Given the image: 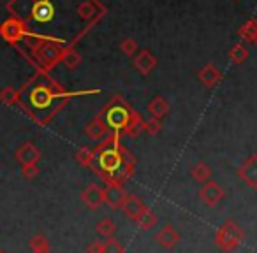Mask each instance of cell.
<instances>
[{
	"instance_id": "cb8c5ba5",
	"label": "cell",
	"mask_w": 257,
	"mask_h": 253,
	"mask_svg": "<svg viewBox=\"0 0 257 253\" xmlns=\"http://www.w3.org/2000/svg\"><path fill=\"white\" fill-rule=\"evenodd\" d=\"M102 251H104V242L97 241V239L86 246V253H102Z\"/></svg>"
},
{
	"instance_id": "d6986e66",
	"label": "cell",
	"mask_w": 257,
	"mask_h": 253,
	"mask_svg": "<svg viewBox=\"0 0 257 253\" xmlns=\"http://www.w3.org/2000/svg\"><path fill=\"white\" fill-rule=\"evenodd\" d=\"M102 253H125V248L120 241H116L114 237H111L104 242V251Z\"/></svg>"
},
{
	"instance_id": "2e32d148",
	"label": "cell",
	"mask_w": 257,
	"mask_h": 253,
	"mask_svg": "<svg viewBox=\"0 0 257 253\" xmlns=\"http://www.w3.org/2000/svg\"><path fill=\"white\" fill-rule=\"evenodd\" d=\"M201 81L206 86H213L215 83H218L220 81V72H218V69H215L213 65L204 67L203 72H201Z\"/></svg>"
},
{
	"instance_id": "3957f363",
	"label": "cell",
	"mask_w": 257,
	"mask_h": 253,
	"mask_svg": "<svg viewBox=\"0 0 257 253\" xmlns=\"http://www.w3.org/2000/svg\"><path fill=\"white\" fill-rule=\"evenodd\" d=\"M243 241H245V232H243V228L232 220L224 221V223L217 228V232H215V244L224 253L234 251Z\"/></svg>"
},
{
	"instance_id": "30bf717a",
	"label": "cell",
	"mask_w": 257,
	"mask_h": 253,
	"mask_svg": "<svg viewBox=\"0 0 257 253\" xmlns=\"http://www.w3.org/2000/svg\"><path fill=\"white\" fill-rule=\"evenodd\" d=\"M155 241L164 249H173L180 242V232L173 225H164L161 230L155 234Z\"/></svg>"
},
{
	"instance_id": "603a6c76",
	"label": "cell",
	"mask_w": 257,
	"mask_h": 253,
	"mask_svg": "<svg viewBox=\"0 0 257 253\" xmlns=\"http://www.w3.org/2000/svg\"><path fill=\"white\" fill-rule=\"evenodd\" d=\"M106 130H107V129H106V125H104L102 121H99V123H93L92 127H90V129H88V134H90L92 137H100L104 132H106Z\"/></svg>"
},
{
	"instance_id": "5bb4252c",
	"label": "cell",
	"mask_w": 257,
	"mask_h": 253,
	"mask_svg": "<svg viewBox=\"0 0 257 253\" xmlns=\"http://www.w3.org/2000/svg\"><path fill=\"white\" fill-rule=\"evenodd\" d=\"M95 230L100 237L111 239V237H114V234H116V223H114L111 218H102L100 221H97Z\"/></svg>"
},
{
	"instance_id": "7402d4cb",
	"label": "cell",
	"mask_w": 257,
	"mask_h": 253,
	"mask_svg": "<svg viewBox=\"0 0 257 253\" xmlns=\"http://www.w3.org/2000/svg\"><path fill=\"white\" fill-rule=\"evenodd\" d=\"M150 109L155 116H162V114H166V111H168V106H166L164 100H155V102L150 106Z\"/></svg>"
},
{
	"instance_id": "8992f818",
	"label": "cell",
	"mask_w": 257,
	"mask_h": 253,
	"mask_svg": "<svg viewBox=\"0 0 257 253\" xmlns=\"http://www.w3.org/2000/svg\"><path fill=\"white\" fill-rule=\"evenodd\" d=\"M125 197H127V192H125L123 185H120V183H106V186H104V202L111 209H120Z\"/></svg>"
},
{
	"instance_id": "e0dca14e",
	"label": "cell",
	"mask_w": 257,
	"mask_h": 253,
	"mask_svg": "<svg viewBox=\"0 0 257 253\" xmlns=\"http://www.w3.org/2000/svg\"><path fill=\"white\" fill-rule=\"evenodd\" d=\"M239 36H241V39H245L246 43H255L257 41V20H250L246 25H243L241 30H239Z\"/></svg>"
},
{
	"instance_id": "5b68a950",
	"label": "cell",
	"mask_w": 257,
	"mask_h": 253,
	"mask_svg": "<svg viewBox=\"0 0 257 253\" xmlns=\"http://www.w3.org/2000/svg\"><path fill=\"white\" fill-rule=\"evenodd\" d=\"M224 197H225L224 188H222L217 181H211V179L208 183H204V185L201 186V190H199L201 202H203L204 206H208V207H215L217 204H220Z\"/></svg>"
},
{
	"instance_id": "52a82bcc",
	"label": "cell",
	"mask_w": 257,
	"mask_h": 253,
	"mask_svg": "<svg viewBox=\"0 0 257 253\" xmlns=\"http://www.w3.org/2000/svg\"><path fill=\"white\" fill-rule=\"evenodd\" d=\"M238 178L245 183L246 186L257 190V155H250L243 165L238 169Z\"/></svg>"
},
{
	"instance_id": "ba28073f",
	"label": "cell",
	"mask_w": 257,
	"mask_h": 253,
	"mask_svg": "<svg viewBox=\"0 0 257 253\" xmlns=\"http://www.w3.org/2000/svg\"><path fill=\"white\" fill-rule=\"evenodd\" d=\"M81 202L90 209H99L102 204H106L104 202V188L97 185V183L88 185L81 192Z\"/></svg>"
},
{
	"instance_id": "ffe728a7",
	"label": "cell",
	"mask_w": 257,
	"mask_h": 253,
	"mask_svg": "<svg viewBox=\"0 0 257 253\" xmlns=\"http://www.w3.org/2000/svg\"><path fill=\"white\" fill-rule=\"evenodd\" d=\"M93 160H95V153H92V151L88 150H81L78 153V162L81 165H86V167H92L93 165Z\"/></svg>"
},
{
	"instance_id": "6da1fadb",
	"label": "cell",
	"mask_w": 257,
	"mask_h": 253,
	"mask_svg": "<svg viewBox=\"0 0 257 253\" xmlns=\"http://www.w3.org/2000/svg\"><path fill=\"white\" fill-rule=\"evenodd\" d=\"M92 169L99 172L106 183L123 185L134 172V160L118 143V134L113 132V139L95 151V160Z\"/></svg>"
},
{
	"instance_id": "ac0fdd59",
	"label": "cell",
	"mask_w": 257,
	"mask_h": 253,
	"mask_svg": "<svg viewBox=\"0 0 257 253\" xmlns=\"http://www.w3.org/2000/svg\"><path fill=\"white\" fill-rule=\"evenodd\" d=\"M229 55H231V60L234 62V64H243V62L248 58V50H246L243 44H236Z\"/></svg>"
},
{
	"instance_id": "484cf974",
	"label": "cell",
	"mask_w": 257,
	"mask_h": 253,
	"mask_svg": "<svg viewBox=\"0 0 257 253\" xmlns=\"http://www.w3.org/2000/svg\"><path fill=\"white\" fill-rule=\"evenodd\" d=\"M255 44H257V41H255Z\"/></svg>"
},
{
	"instance_id": "9c48e42d",
	"label": "cell",
	"mask_w": 257,
	"mask_h": 253,
	"mask_svg": "<svg viewBox=\"0 0 257 253\" xmlns=\"http://www.w3.org/2000/svg\"><path fill=\"white\" fill-rule=\"evenodd\" d=\"M120 209L123 211V214L128 218V220L138 221V220H140L141 214L145 213V209H147V206H145V202L140 199V197L131 195V193H127V197H125V200H123V204H121Z\"/></svg>"
},
{
	"instance_id": "8fae6325",
	"label": "cell",
	"mask_w": 257,
	"mask_h": 253,
	"mask_svg": "<svg viewBox=\"0 0 257 253\" xmlns=\"http://www.w3.org/2000/svg\"><path fill=\"white\" fill-rule=\"evenodd\" d=\"M16 158L22 165H29V164H37V160L41 158V153L36 150V146L32 144H23L18 151H16Z\"/></svg>"
},
{
	"instance_id": "9a60e30c",
	"label": "cell",
	"mask_w": 257,
	"mask_h": 253,
	"mask_svg": "<svg viewBox=\"0 0 257 253\" xmlns=\"http://www.w3.org/2000/svg\"><path fill=\"white\" fill-rule=\"evenodd\" d=\"M157 221H159L157 214H155L150 207H147V209H145V213L141 214L140 220H138L136 223H138V227H140L141 230H152V228L157 225Z\"/></svg>"
},
{
	"instance_id": "7a4b0ae2",
	"label": "cell",
	"mask_w": 257,
	"mask_h": 253,
	"mask_svg": "<svg viewBox=\"0 0 257 253\" xmlns=\"http://www.w3.org/2000/svg\"><path fill=\"white\" fill-rule=\"evenodd\" d=\"M58 99H62L58 93H55V90L48 88L46 85H34L27 93V106L32 111V114L37 116H44V114L51 113L57 106Z\"/></svg>"
},
{
	"instance_id": "7c38bea8",
	"label": "cell",
	"mask_w": 257,
	"mask_h": 253,
	"mask_svg": "<svg viewBox=\"0 0 257 253\" xmlns=\"http://www.w3.org/2000/svg\"><path fill=\"white\" fill-rule=\"evenodd\" d=\"M190 176H192L194 181L197 183H208L211 179V167L204 162H197L196 165H192L190 169Z\"/></svg>"
},
{
	"instance_id": "277c9868",
	"label": "cell",
	"mask_w": 257,
	"mask_h": 253,
	"mask_svg": "<svg viewBox=\"0 0 257 253\" xmlns=\"http://www.w3.org/2000/svg\"><path fill=\"white\" fill-rule=\"evenodd\" d=\"M100 121L106 125L107 130H113L114 134H118L120 130H128V127L133 125V113L125 104L118 102L104 109Z\"/></svg>"
},
{
	"instance_id": "44dd1931",
	"label": "cell",
	"mask_w": 257,
	"mask_h": 253,
	"mask_svg": "<svg viewBox=\"0 0 257 253\" xmlns=\"http://www.w3.org/2000/svg\"><path fill=\"white\" fill-rule=\"evenodd\" d=\"M22 172H23V176H25L27 179H34L37 174H39V167H37V164H29V165H23Z\"/></svg>"
},
{
	"instance_id": "d4e9b609",
	"label": "cell",
	"mask_w": 257,
	"mask_h": 253,
	"mask_svg": "<svg viewBox=\"0 0 257 253\" xmlns=\"http://www.w3.org/2000/svg\"><path fill=\"white\" fill-rule=\"evenodd\" d=\"M0 253H6V251H2V249H0Z\"/></svg>"
},
{
	"instance_id": "4fadbf2b",
	"label": "cell",
	"mask_w": 257,
	"mask_h": 253,
	"mask_svg": "<svg viewBox=\"0 0 257 253\" xmlns=\"http://www.w3.org/2000/svg\"><path fill=\"white\" fill-rule=\"evenodd\" d=\"M29 248L32 253H51V242L48 241L46 235L43 234H36L30 237L29 241Z\"/></svg>"
}]
</instances>
